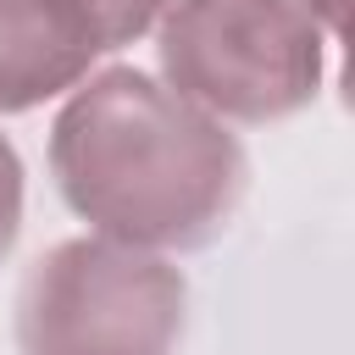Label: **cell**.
Returning a JSON list of instances; mask_svg holds the SVG:
<instances>
[{"mask_svg":"<svg viewBox=\"0 0 355 355\" xmlns=\"http://www.w3.org/2000/svg\"><path fill=\"white\" fill-rule=\"evenodd\" d=\"M327 44L305 0H172L155 22V78L227 128H266L316 100Z\"/></svg>","mask_w":355,"mask_h":355,"instance_id":"2","label":"cell"},{"mask_svg":"<svg viewBox=\"0 0 355 355\" xmlns=\"http://www.w3.org/2000/svg\"><path fill=\"white\" fill-rule=\"evenodd\" d=\"M17 233H22V161L0 133V261L17 250Z\"/></svg>","mask_w":355,"mask_h":355,"instance_id":"6","label":"cell"},{"mask_svg":"<svg viewBox=\"0 0 355 355\" xmlns=\"http://www.w3.org/2000/svg\"><path fill=\"white\" fill-rule=\"evenodd\" d=\"M100 55L50 0H0V116L39 111L89 78Z\"/></svg>","mask_w":355,"mask_h":355,"instance_id":"4","label":"cell"},{"mask_svg":"<svg viewBox=\"0 0 355 355\" xmlns=\"http://www.w3.org/2000/svg\"><path fill=\"white\" fill-rule=\"evenodd\" d=\"M55 194L89 233L155 255L227 233L250 161L227 122L144 67H100L67 89L50 122Z\"/></svg>","mask_w":355,"mask_h":355,"instance_id":"1","label":"cell"},{"mask_svg":"<svg viewBox=\"0 0 355 355\" xmlns=\"http://www.w3.org/2000/svg\"><path fill=\"white\" fill-rule=\"evenodd\" d=\"M183 327V272L100 233L61 239L17 288V355H178Z\"/></svg>","mask_w":355,"mask_h":355,"instance_id":"3","label":"cell"},{"mask_svg":"<svg viewBox=\"0 0 355 355\" xmlns=\"http://www.w3.org/2000/svg\"><path fill=\"white\" fill-rule=\"evenodd\" d=\"M311 11H316V22L327 28V39H338L344 33V0H305Z\"/></svg>","mask_w":355,"mask_h":355,"instance_id":"7","label":"cell"},{"mask_svg":"<svg viewBox=\"0 0 355 355\" xmlns=\"http://www.w3.org/2000/svg\"><path fill=\"white\" fill-rule=\"evenodd\" d=\"M50 6L67 17V28L94 55H111V50L155 33V22H161V11L172 0H50Z\"/></svg>","mask_w":355,"mask_h":355,"instance_id":"5","label":"cell"}]
</instances>
